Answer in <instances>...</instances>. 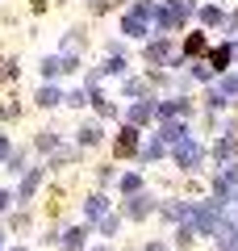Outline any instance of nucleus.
Wrapping results in <instances>:
<instances>
[]
</instances>
